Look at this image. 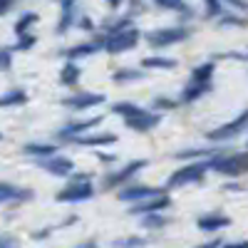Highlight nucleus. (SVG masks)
<instances>
[{
    "instance_id": "1",
    "label": "nucleus",
    "mask_w": 248,
    "mask_h": 248,
    "mask_svg": "<svg viewBox=\"0 0 248 248\" xmlns=\"http://www.w3.org/2000/svg\"><path fill=\"white\" fill-rule=\"evenodd\" d=\"M209 169L226 174V176H238L248 171V152L243 154H231V156H214L209 161Z\"/></svg>"
},
{
    "instance_id": "2",
    "label": "nucleus",
    "mask_w": 248,
    "mask_h": 248,
    "mask_svg": "<svg viewBox=\"0 0 248 248\" xmlns=\"http://www.w3.org/2000/svg\"><path fill=\"white\" fill-rule=\"evenodd\" d=\"M139 30L134 28H122V30H114L107 40H105V50L109 55H119V52H127L129 47H134L139 43Z\"/></svg>"
},
{
    "instance_id": "3",
    "label": "nucleus",
    "mask_w": 248,
    "mask_h": 248,
    "mask_svg": "<svg viewBox=\"0 0 248 248\" xmlns=\"http://www.w3.org/2000/svg\"><path fill=\"white\" fill-rule=\"evenodd\" d=\"M191 35L189 28H164V30H154L147 35L149 45L152 47H169V45H176L181 40H186Z\"/></svg>"
},
{
    "instance_id": "4",
    "label": "nucleus",
    "mask_w": 248,
    "mask_h": 248,
    "mask_svg": "<svg viewBox=\"0 0 248 248\" xmlns=\"http://www.w3.org/2000/svg\"><path fill=\"white\" fill-rule=\"evenodd\" d=\"M209 164H189V167H181L179 171H174L167 181L169 189H176V186H184V184H194V181H201Z\"/></svg>"
},
{
    "instance_id": "5",
    "label": "nucleus",
    "mask_w": 248,
    "mask_h": 248,
    "mask_svg": "<svg viewBox=\"0 0 248 248\" xmlns=\"http://www.w3.org/2000/svg\"><path fill=\"white\" fill-rule=\"evenodd\" d=\"M246 129H248V109H246V112H241L233 122L221 124L218 129L209 132V139H211V141H226V139H231V137H238V134H241V132H246Z\"/></svg>"
},
{
    "instance_id": "6",
    "label": "nucleus",
    "mask_w": 248,
    "mask_h": 248,
    "mask_svg": "<svg viewBox=\"0 0 248 248\" xmlns=\"http://www.w3.org/2000/svg\"><path fill=\"white\" fill-rule=\"evenodd\" d=\"M92 194H94L92 184H87L85 179H79L77 184L65 186V189L57 194V201H62V203H77V201H87Z\"/></svg>"
},
{
    "instance_id": "7",
    "label": "nucleus",
    "mask_w": 248,
    "mask_h": 248,
    "mask_svg": "<svg viewBox=\"0 0 248 248\" xmlns=\"http://www.w3.org/2000/svg\"><path fill=\"white\" fill-rule=\"evenodd\" d=\"M161 122V114H156V112H137V114H132V117H124V124H127L129 129H134V132H149V129H154L156 124Z\"/></svg>"
},
{
    "instance_id": "8",
    "label": "nucleus",
    "mask_w": 248,
    "mask_h": 248,
    "mask_svg": "<svg viewBox=\"0 0 248 248\" xmlns=\"http://www.w3.org/2000/svg\"><path fill=\"white\" fill-rule=\"evenodd\" d=\"M147 167V161L144 159H137V161H132V164H127V167H122L117 174H109V176H105V189H114V186H122L127 179H132L139 169H144Z\"/></svg>"
},
{
    "instance_id": "9",
    "label": "nucleus",
    "mask_w": 248,
    "mask_h": 248,
    "mask_svg": "<svg viewBox=\"0 0 248 248\" xmlns=\"http://www.w3.org/2000/svg\"><path fill=\"white\" fill-rule=\"evenodd\" d=\"M105 102V94H92V92H79V94H72V97H65L62 105L65 107H72V109H87V107H94V105H102Z\"/></svg>"
},
{
    "instance_id": "10",
    "label": "nucleus",
    "mask_w": 248,
    "mask_h": 248,
    "mask_svg": "<svg viewBox=\"0 0 248 248\" xmlns=\"http://www.w3.org/2000/svg\"><path fill=\"white\" fill-rule=\"evenodd\" d=\"M99 122H102V117L82 119V122H70L67 127H62V129L57 132V137H60V139H75V137H77V134H82V132H92Z\"/></svg>"
},
{
    "instance_id": "11",
    "label": "nucleus",
    "mask_w": 248,
    "mask_h": 248,
    "mask_svg": "<svg viewBox=\"0 0 248 248\" xmlns=\"http://www.w3.org/2000/svg\"><path fill=\"white\" fill-rule=\"evenodd\" d=\"M171 201H169V196H164V194H154V196H149V201H144V203H137L134 209H132V214H159V211H164L169 206Z\"/></svg>"
},
{
    "instance_id": "12",
    "label": "nucleus",
    "mask_w": 248,
    "mask_h": 248,
    "mask_svg": "<svg viewBox=\"0 0 248 248\" xmlns=\"http://www.w3.org/2000/svg\"><path fill=\"white\" fill-rule=\"evenodd\" d=\"M43 167H45V171H50V174H55V176H70L72 171H75V164L70 161V159H65V156H50L47 161H43Z\"/></svg>"
},
{
    "instance_id": "13",
    "label": "nucleus",
    "mask_w": 248,
    "mask_h": 248,
    "mask_svg": "<svg viewBox=\"0 0 248 248\" xmlns=\"http://www.w3.org/2000/svg\"><path fill=\"white\" fill-rule=\"evenodd\" d=\"M226 226H231V218L221 216V214H209V216L199 218V229L201 231H218V229H226Z\"/></svg>"
},
{
    "instance_id": "14",
    "label": "nucleus",
    "mask_w": 248,
    "mask_h": 248,
    "mask_svg": "<svg viewBox=\"0 0 248 248\" xmlns=\"http://www.w3.org/2000/svg\"><path fill=\"white\" fill-rule=\"evenodd\" d=\"M32 194L28 189H17V186L13 184H5V181H0V203H5V201H23V199H30Z\"/></svg>"
},
{
    "instance_id": "15",
    "label": "nucleus",
    "mask_w": 248,
    "mask_h": 248,
    "mask_svg": "<svg viewBox=\"0 0 248 248\" xmlns=\"http://www.w3.org/2000/svg\"><path fill=\"white\" fill-rule=\"evenodd\" d=\"M159 194V189H149V186H127L124 191H119L122 201H141V199H149Z\"/></svg>"
},
{
    "instance_id": "16",
    "label": "nucleus",
    "mask_w": 248,
    "mask_h": 248,
    "mask_svg": "<svg viewBox=\"0 0 248 248\" xmlns=\"http://www.w3.org/2000/svg\"><path fill=\"white\" fill-rule=\"evenodd\" d=\"M77 144H85V147H105V144H114L117 137L114 134H87V137H75Z\"/></svg>"
},
{
    "instance_id": "17",
    "label": "nucleus",
    "mask_w": 248,
    "mask_h": 248,
    "mask_svg": "<svg viewBox=\"0 0 248 248\" xmlns=\"http://www.w3.org/2000/svg\"><path fill=\"white\" fill-rule=\"evenodd\" d=\"M211 90V82H189L186 85V90H184V102H194V99H199V97H203L206 92Z\"/></svg>"
},
{
    "instance_id": "18",
    "label": "nucleus",
    "mask_w": 248,
    "mask_h": 248,
    "mask_svg": "<svg viewBox=\"0 0 248 248\" xmlns=\"http://www.w3.org/2000/svg\"><path fill=\"white\" fill-rule=\"evenodd\" d=\"M25 102H28L25 90H10L0 97V107H17V105H25Z\"/></svg>"
},
{
    "instance_id": "19",
    "label": "nucleus",
    "mask_w": 248,
    "mask_h": 248,
    "mask_svg": "<svg viewBox=\"0 0 248 248\" xmlns=\"http://www.w3.org/2000/svg\"><path fill=\"white\" fill-rule=\"evenodd\" d=\"M102 47V43H85V45H75L67 50V57H85V55H94L97 50Z\"/></svg>"
},
{
    "instance_id": "20",
    "label": "nucleus",
    "mask_w": 248,
    "mask_h": 248,
    "mask_svg": "<svg viewBox=\"0 0 248 248\" xmlns=\"http://www.w3.org/2000/svg\"><path fill=\"white\" fill-rule=\"evenodd\" d=\"M144 67H152V70H174L176 67V60H169V57H147V60H144Z\"/></svg>"
},
{
    "instance_id": "21",
    "label": "nucleus",
    "mask_w": 248,
    "mask_h": 248,
    "mask_svg": "<svg viewBox=\"0 0 248 248\" xmlns=\"http://www.w3.org/2000/svg\"><path fill=\"white\" fill-rule=\"evenodd\" d=\"M211 75H214V62H203L191 72V82H211Z\"/></svg>"
},
{
    "instance_id": "22",
    "label": "nucleus",
    "mask_w": 248,
    "mask_h": 248,
    "mask_svg": "<svg viewBox=\"0 0 248 248\" xmlns=\"http://www.w3.org/2000/svg\"><path fill=\"white\" fill-rule=\"evenodd\" d=\"M79 79V67L77 65H72V62H67V65L65 67H62V75H60V82H62V85H75V82Z\"/></svg>"
},
{
    "instance_id": "23",
    "label": "nucleus",
    "mask_w": 248,
    "mask_h": 248,
    "mask_svg": "<svg viewBox=\"0 0 248 248\" xmlns=\"http://www.w3.org/2000/svg\"><path fill=\"white\" fill-rule=\"evenodd\" d=\"M57 149L52 144H25V154H32V156H52Z\"/></svg>"
},
{
    "instance_id": "24",
    "label": "nucleus",
    "mask_w": 248,
    "mask_h": 248,
    "mask_svg": "<svg viewBox=\"0 0 248 248\" xmlns=\"http://www.w3.org/2000/svg\"><path fill=\"white\" fill-rule=\"evenodd\" d=\"M35 23H37V15H35V13H25V15L15 23V35H17V37H20V35H25L28 28L35 25Z\"/></svg>"
},
{
    "instance_id": "25",
    "label": "nucleus",
    "mask_w": 248,
    "mask_h": 248,
    "mask_svg": "<svg viewBox=\"0 0 248 248\" xmlns=\"http://www.w3.org/2000/svg\"><path fill=\"white\" fill-rule=\"evenodd\" d=\"M112 112H117V114H122V117H132V114L141 112V107L132 105V102H117V105L112 107Z\"/></svg>"
},
{
    "instance_id": "26",
    "label": "nucleus",
    "mask_w": 248,
    "mask_h": 248,
    "mask_svg": "<svg viewBox=\"0 0 248 248\" xmlns=\"http://www.w3.org/2000/svg\"><path fill=\"white\" fill-rule=\"evenodd\" d=\"M159 8H167V10H186L184 0H154Z\"/></svg>"
},
{
    "instance_id": "27",
    "label": "nucleus",
    "mask_w": 248,
    "mask_h": 248,
    "mask_svg": "<svg viewBox=\"0 0 248 248\" xmlns=\"http://www.w3.org/2000/svg\"><path fill=\"white\" fill-rule=\"evenodd\" d=\"M144 72H134V70H122L114 75V82H127V79H141Z\"/></svg>"
},
{
    "instance_id": "28",
    "label": "nucleus",
    "mask_w": 248,
    "mask_h": 248,
    "mask_svg": "<svg viewBox=\"0 0 248 248\" xmlns=\"http://www.w3.org/2000/svg\"><path fill=\"white\" fill-rule=\"evenodd\" d=\"M164 223H167V218L154 216V211H152V216H147V218H144V226H147V229H161Z\"/></svg>"
},
{
    "instance_id": "29",
    "label": "nucleus",
    "mask_w": 248,
    "mask_h": 248,
    "mask_svg": "<svg viewBox=\"0 0 248 248\" xmlns=\"http://www.w3.org/2000/svg\"><path fill=\"white\" fill-rule=\"evenodd\" d=\"M13 62V50H3L0 47V70H8Z\"/></svg>"
},
{
    "instance_id": "30",
    "label": "nucleus",
    "mask_w": 248,
    "mask_h": 248,
    "mask_svg": "<svg viewBox=\"0 0 248 248\" xmlns=\"http://www.w3.org/2000/svg\"><path fill=\"white\" fill-rule=\"evenodd\" d=\"M122 246H141L144 243V238H124V241H119Z\"/></svg>"
},
{
    "instance_id": "31",
    "label": "nucleus",
    "mask_w": 248,
    "mask_h": 248,
    "mask_svg": "<svg viewBox=\"0 0 248 248\" xmlns=\"http://www.w3.org/2000/svg\"><path fill=\"white\" fill-rule=\"evenodd\" d=\"M156 107H176V102H171V99H156Z\"/></svg>"
},
{
    "instance_id": "32",
    "label": "nucleus",
    "mask_w": 248,
    "mask_h": 248,
    "mask_svg": "<svg viewBox=\"0 0 248 248\" xmlns=\"http://www.w3.org/2000/svg\"><path fill=\"white\" fill-rule=\"evenodd\" d=\"M13 3H15V0H0V15H3V13H5V10H8Z\"/></svg>"
},
{
    "instance_id": "33",
    "label": "nucleus",
    "mask_w": 248,
    "mask_h": 248,
    "mask_svg": "<svg viewBox=\"0 0 248 248\" xmlns=\"http://www.w3.org/2000/svg\"><path fill=\"white\" fill-rule=\"evenodd\" d=\"M15 238H0V246H13Z\"/></svg>"
},
{
    "instance_id": "34",
    "label": "nucleus",
    "mask_w": 248,
    "mask_h": 248,
    "mask_svg": "<svg viewBox=\"0 0 248 248\" xmlns=\"http://www.w3.org/2000/svg\"><path fill=\"white\" fill-rule=\"evenodd\" d=\"M107 3H109L112 8H119V3H122V0H107Z\"/></svg>"
},
{
    "instance_id": "35",
    "label": "nucleus",
    "mask_w": 248,
    "mask_h": 248,
    "mask_svg": "<svg viewBox=\"0 0 248 248\" xmlns=\"http://www.w3.org/2000/svg\"><path fill=\"white\" fill-rule=\"evenodd\" d=\"M0 139H3V134H0Z\"/></svg>"
}]
</instances>
